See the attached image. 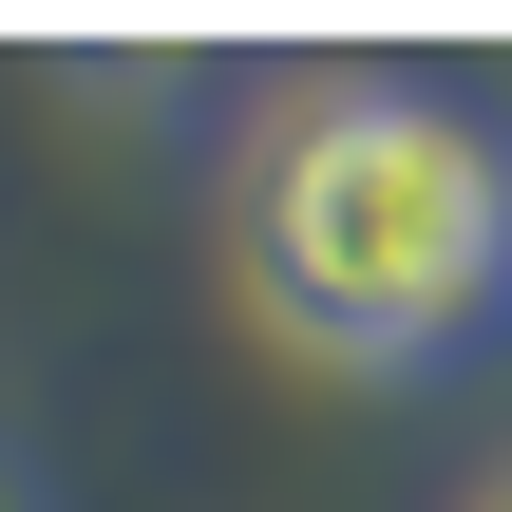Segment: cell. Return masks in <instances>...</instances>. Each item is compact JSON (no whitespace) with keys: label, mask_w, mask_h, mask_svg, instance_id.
Listing matches in <instances>:
<instances>
[{"label":"cell","mask_w":512,"mask_h":512,"mask_svg":"<svg viewBox=\"0 0 512 512\" xmlns=\"http://www.w3.org/2000/svg\"><path fill=\"white\" fill-rule=\"evenodd\" d=\"M475 512H512V475H494V494H475Z\"/></svg>","instance_id":"7a4b0ae2"},{"label":"cell","mask_w":512,"mask_h":512,"mask_svg":"<svg viewBox=\"0 0 512 512\" xmlns=\"http://www.w3.org/2000/svg\"><path fill=\"white\" fill-rule=\"evenodd\" d=\"M0 512H19V494H0Z\"/></svg>","instance_id":"3957f363"},{"label":"cell","mask_w":512,"mask_h":512,"mask_svg":"<svg viewBox=\"0 0 512 512\" xmlns=\"http://www.w3.org/2000/svg\"><path fill=\"white\" fill-rule=\"evenodd\" d=\"M247 285L342 380L456 361L512 323V133L437 76H304L247 152Z\"/></svg>","instance_id":"6da1fadb"}]
</instances>
